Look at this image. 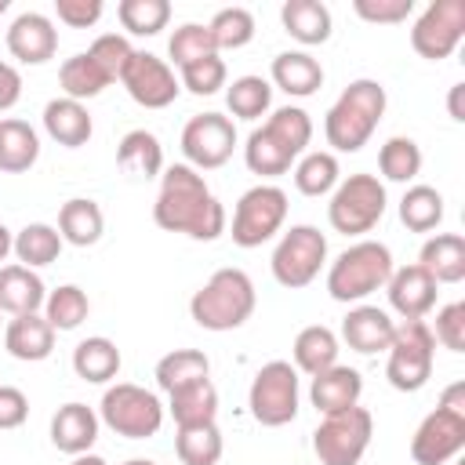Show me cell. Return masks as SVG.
I'll list each match as a JSON object with an SVG mask.
<instances>
[{"label":"cell","instance_id":"cell-1","mask_svg":"<svg viewBox=\"0 0 465 465\" xmlns=\"http://www.w3.org/2000/svg\"><path fill=\"white\" fill-rule=\"evenodd\" d=\"M153 218L167 232H185L193 240H218L225 232V207L207 189L203 174L189 163H171L160 174V193L153 203Z\"/></svg>","mask_w":465,"mask_h":465},{"label":"cell","instance_id":"cell-2","mask_svg":"<svg viewBox=\"0 0 465 465\" xmlns=\"http://www.w3.org/2000/svg\"><path fill=\"white\" fill-rule=\"evenodd\" d=\"M312 138V120L302 105H280L272 109V116L254 127L247 134V145H243V163L262 174V178H276V174H287L291 163L305 153Z\"/></svg>","mask_w":465,"mask_h":465},{"label":"cell","instance_id":"cell-3","mask_svg":"<svg viewBox=\"0 0 465 465\" xmlns=\"http://www.w3.org/2000/svg\"><path fill=\"white\" fill-rule=\"evenodd\" d=\"M385 87L378 80H352L323 116V134L334 153H360L385 116Z\"/></svg>","mask_w":465,"mask_h":465},{"label":"cell","instance_id":"cell-4","mask_svg":"<svg viewBox=\"0 0 465 465\" xmlns=\"http://www.w3.org/2000/svg\"><path fill=\"white\" fill-rule=\"evenodd\" d=\"M258 305L254 283L243 269H218L193 298H189V316L203 331H236L251 320Z\"/></svg>","mask_w":465,"mask_h":465},{"label":"cell","instance_id":"cell-5","mask_svg":"<svg viewBox=\"0 0 465 465\" xmlns=\"http://www.w3.org/2000/svg\"><path fill=\"white\" fill-rule=\"evenodd\" d=\"M392 251L378 240H356L352 247H345L331 269H327V294L334 302H363L367 294L381 291L392 276Z\"/></svg>","mask_w":465,"mask_h":465},{"label":"cell","instance_id":"cell-6","mask_svg":"<svg viewBox=\"0 0 465 465\" xmlns=\"http://www.w3.org/2000/svg\"><path fill=\"white\" fill-rule=\"evenodd\" d=\"M385 182L378 174H349L334 185L331 193V203H327V222L334 232H345V236H363L371 232L381 214H385Z\"/></svg>","mask_w":465,"mask_h":465},{"label":"cell","instance_id":"cell-7","mask_svg":"<svg viewBox=\"0 0 465 465\" xmlns=\"http://www.w3.org/2000/svg\"><path fill=\"white\" fill-rule=\"evenodd\" d=\"M389 363L385 378L396 392H418L432 378V360H436V338L425 320H400L389 341Z\"/></svg>","mask_w":465,"mask_h":465},{"label":"cell","instance_id":"cell-8","mask_svg":"<svg viewBox=\"0 0 465 465\" xmlns=\"http://www.w3.org/2000/svg\"><path fill=\"white\" fill-rule=\"evenodd\" d=\"M98 421H105L116 436L127 440H149L163 425V403L156 392L134 385V381H116L102 392L98 403Z\"/></svg>","mask_w":465,"mask_h":465},{"label":"cell","instance_id":"cell-9","mask_svg":"<svg viewBox=\"0 0 465 465\" xmlns=\"http://www.w3.org/2000/svg\"><path fill=\"white\" fill-rule=\"evenodd\" d=\"M374 436V418L367 407H345L334 414H323V421L312 432V450L320 465H360Z\"/></svg>","mask_w":465,"mask_h":465},{"label":"cell","instance_id":"cell-10","mask_svg":"<svg viewBox=\"0 0 465 465\" xmlns=\"http://www.w3.org/2000/svg\"><path fill=\"white\" fill-rule=\"evenodd\" d=\"M298 371L294 363L287 360H269L254 381H251V392H247V407H251V418L265 429H280L287 421L298 418Z\"/></svg>","mask_w":465,"mask_h":465},{"label":"cell","instance_id":"cell-11","mask_svg":"<svg viewBox=\"0 0 465 465\" xmlns=\"http://www.w3.org/2000/svg\"><path fill=\"white\" fill-rule=\"evenodd\" d=\"M327 262V236L316 225H291L272 251V276L280 287H309Z\"/></svg>","mask_w":465,"mask_h":465},{"label":"cell","instance_id":"cell-12","mask_svg":"<svg viewBox=\"0 0 465 465\" xmlns=\"http://www.w3.org/2000/svg\"><path fill=\"white\" fill-rule=\"evenodd\" d=\"M287 218V193L280 185H254L236 200L232 211V243L236 247H262L280 232Z\"/></svg>","mask_w":465,"mask_h":465},{"label":"cell","instance_id":"cell-13","mask_svg":"<svg viewBox=\"0 0 465 465\" xmlns=\"http://www.w3.org/2000/svg\"><path fill=\"white\" fill-rule=\"evenodd\" d=\"M465 36V0H432L411 25V47L429 58H450Z\"/></svg>","mask_w":465,"mask_h":465},{"label":"cell","instance_id":"cell-14","mask_svg":"<svg viewBox=\"0 0 465 465\" xmlns=\"http://www.w3.org/2000/svg\"><path fill=\"white\" fill-rule=\"evenodd\" d=\"M465 447V407H443L429 411L421 425L411 436V458L414 465H447Z\"/></svg>","mask_w":465,"mask_h":465},{"label":"cell","instance_id":"cell-15","mask_svg":"<svg viewBox=\"0 0 465 465\" xmlns=\"http://www.w3.org/2000/svg\"><path fill=\"white\" fill-rule=\"evenodd\" d=\"M236 149V127L222 113H200L182 127V153L193 171L222 167Z\"/></svg>","mask_w":465,"mask_h":465},{"label":"cell","instance_id":"cell-16","mask_svg":"<svg viewBox=\"0 0 465 465\" xmlns=\"http://www.w3.org/2000/svg\"><path fill=\"white\" fill-rule=\"evenodd\" d=\"M120 84H124L127 94H131L138 105H145V109H167V105L178 98V91H182V84H178L171 62L156 58L153 51H134L131 62H127L124 73H120Z\"/></svg>","mask_w":465,"mask_h":465},{"label":"cell","instance_id":"cell-17","mask_svg":"<svg viewBox=\"0 0 465 465\" xmlns=\"http://www.w3.org/2000/svg\"><path fill=\"white\" fill-rule=\"evenodd\" d=\"M385 291H389V305H392V312H400V320H425L436 305L440 283L414 262V265L392 269Z\"/></svg>","mask_w":465,"mask_h":465},{"label":"cell","instance_id":"cell-18","mask_svg":"<svg viewBox=\"0 0 465 465\" xmlns=\"http://www.w3.org/2000/svg\"><path fill=\"white\" fill-rule=\"evenodd\" d=\"M7 51L25 65H44L58 51V29L40 11H22L7 25Z\"/></svg>","mask_w":465,"mask_h":465},{"label":"cell","instance_id":"cell-19","mask_svg":"<svg viewBox=\"0 0 465 465\" xmlns=\"http://www.w3.org/2000/svg\"><path fill=\"white\" fill-rule=\"evenodd\" d=\"M98 414H94V407H87V403H62L58 411H54V418H51V443L62 450V454H69V458H76V454H87L91 447H94V440H98Z\"/></svg>","mask_w":465,"mask_h":465},{"label":"cell","instance_id":"cell-20","mask_svg":"<svg viewBox=\"0 0 465 465\" xmlns=\"http://www.w3.org/2000/svg\"><path fill=\"white\" fill-rule=\"evenodd\" d=\"M363 396V374L356 367H345V363H334L320 374H312V385H309V400L320 414H334V411H345V407H356Z\"/></svg>","mask_w":465,"mask_h":465},{"label":"cell","instance_id":"cell-21","mask_svg":"<svg viewBox=\"0 0 465 465\" xmlns=\"http://www.w3.org/2000/svg\"><path fill=\"white\" fill-rule=\"evenodd\" d=\"M392 331H396V320L378 309V305H356L349 309V316L341 320V338L349 349L371 356V352H385L389 341H392Z\"/></svg>","mask_w":465,"mask_h":465},{"label":"cell","instance_id":"cell-22","mask_svg":"<svg viewBox=\"0 0 465 465\" xmlns=\"http://www.w3.org/2000/svg\"><path fill=\"white\" fill-rule=\"evenodd\" d=\"M54 327L40 316V312H25V316H11L4 327V349L22 360V363H40L51 356L54 349Z\"/></svg>","mask_w":465,"mask_h":465},{"label":"cell","instance_id":"cell-23","mask_svg":"<svg viewBox=\"0 0 465 465\" xmlns=\"http://www.w3.org/2000/svg\"><path fill=\"white\" fill-rule=\"evenodd\" d=\"M44 131L51 134V142L65 145V149H80L91 142L94 134V124H91V113L84 102H73V98H51L44 105Z\"/></svg>","mask_w":465,"mask_h":465},{"label":"cell","instance_id":"cell-24","mask_svg":"<svg viewBox=\"0 0 465 465\" xmlns=\"http://www.w3.org/2000/svg\"><path fill=\"white\" fill-rule=\"evenodd\" d=\"M44 302H47V287L36 276V269L0 265V312L25 316V312H40Z\"/></svg>","mask_w":465,"mask_h":465},{"label":"cell","instance_id":"cell-25","mask_svg":"<svg viewBox=\"0 0 465 465\" xmlns=\"http://www.w3.org/2000/svg\"><path fill=\"white\" fill-rule=\"evenodd\" d=\"M269 73H272V84L291 98H309L323 87V65L309 51H280Z\"/></svg>","mask_w":465,"mask_h":465},{"label":"cell","instance_id":"cell-26","mask_svg":"<svg viewBox=\"0 0 465 465\" xmlns=\"http://www.w3.org/2000/svg\"><path fill=\"white\" fill-rule=\"evenodd\" d=\"M418 265L436 283H461L465 280V236L458 232H436L421 243Z\"/></svg>","mask_w":465,"mask_h":465},{"label":"cell","instance_id":"cell-27","mask_svg":"<svg viewBox=\"0 0 465 465\" xmlns=\"http://www.w3.org/2000/svg\"><path fill=\"white\" fill-rule=\"evenodd\" d=\"M280 22L283 33L294 36L298 44L312 47V44H327L331 40V7L320 0H287L280 7Z\"/></svg>","mask_w":465,"mask_h":465},{"label":"cell","instance_id":"cell-28","mask_svg":"<svg viewBox=\"0 0 465 465\" xmlns=\"http://www.w3.org/2000/svg\"><path fill=\"white\" fill-rule=\"evenodd\" d=\"M105 232V214L94 200L87 196H73L62 203L58 211V236L62 243H73V247H91L98 243Z\"/></svg>","mask_w":465,"mask_h":465},{"label":"cell","instance_id":"cell-29","mask_svg":"<svg viewBox=\"0 0 465 465\" xmlns=\"http://www.w3.org/2000/svg\"><path fill=\"white\" fill-rule=\"evenodd\" d=\"M116 163H120V171L131 174V178H156V174L163 171V145H160V138H156L153 131L134 127V131H127V134L120 138V145H116Z\"/></svg>","mask_w":465,"mask_h":465},{"label":"cell","instance_id":"cell-30","mask_svg":"<svg viewBox=\"0 0 465 465\" xmlns=\"http://www.w3.org/2000/svg\"><path fill=\"white\" fill-rule=\"evenodd\" d=\"M167 396H171L167 411H171V418H174L178 429L211 425V421L218 418V389H214L211 378L193 381V385H182V389H174V392H167Z\"/></svg>","mask_w":465,"mask_h":465},{"label":"cell","instance_id":"cell-31","mask_svg":"<svg viewBox=\"0 0 465 465\" xmlns=\"http://www.w3.org/2000/svg\"><path fill=\"white\" fill-rule=\"evenodd\" d=\"M36 160H40V138H36L33 124H25L18 116H4L0 120V171L22 174Z\"/></svg>","mask_w":465,"mask_h":465},{"label":"cell","instance_id":"cell-32","mask_svg":"<svg viewBox=\"0 0 465 465\" xmlns=\"http://www.w3.org/2000/svg\"><path fill=\"white\" fill-rule=\"evenodd\" d=\"M120 349L113 338L105 334H94V338H84L76 349H73V371L76 378L91 381V385H102V381H113L120 374Z\"/></svg>","mask_w":465,"mask_h":465},{"label":"cell","instance_id":"cell-33","mask_svg":"<svg viewBox=\"0 0 465 465\" xmlns=\"http://www.w3.org/2000/svg\"><path fill=\"white\" fill-rule=\"evenodd\" d=\"M291 356H294V371H305L312 378V374L338 363V334L323 323H309L298 331Z\"/></svg>","mask_w":465,"mask_h":465},{"label":"cell","instance_id":"cell-34","mask_svg":"<svg viewBox=\"0 0 465 465\" xmlns=\"http://www.w3.org/2000/svg\"><path fill=\"white\" fill-rule=\"evenodd\" d=\"M11 254H15L18 265H25V269H44V265L58 262V254H62V236H58V229L47 225V222H29V225H22V229L15 232Z\"/></svg>","mask_w":465,"mask_h":465},{"label":"cell","instance_id":"cell-35","mask_svg":"<svg viewBox=\"0 0 465 465\" xmlns=\"http://www.w3.org/2000/svg\"><path fill=\"white\" fill-rule=\"evenodd\" d=\"M153 378H156V385H160L163 392H174V389H182V385H193V381L211 378V360H207V352H200V349H174V352L160 356Z\"/></svg>","mask_w":465,"mask_h":465},{"label":"cell","instance_id":"cell-36","mask_svg":"<svg viewBox=\"0 0 465 465\" xmlns=\"http://www.w3.org/2000/svg\"><path fill=\"white\" fill-rule=\"evenodd\" d=\"M58 84H62L65 98L84 102V98H98L113 80L98 69V62H94L87 51H80V54H73V58L62 62V69H58Z\"/></svg>","mask_w":465,"mask_h":465},{"label":"cell","instance_id":"cell-37","mask_svg":"<svg viewBox=\"0 0 465 465\" xmlns=\"http://www.w3.org/2000/svg\"><path fill=\"white\" fill-rule=\"evenodd\" d=\"M338 182H341V167H338V156L327 149L305 153L294 167V189L302 196H327V193H334Z\"/></svg>","mask_w":465,"mask_h":465},{"label":"cell","instance_id":"cell-38","mask_svg":"<svg viewBox=\"0 0 465 465\" xmlns=\"http://www.w3.org/2000/svg\"><path fill=\"white\" fill-rule=\"evenodd\" d=\"M174 450H178V461H182V465H218V458H222V450H225L218 421L178 429Z\"/></svg>","mask_w":465,"mask_h":465},{"label":"cell","instance_id":"cell-39","mask_svg":"<svg viewBox=\"0 0 465 465\" xmlns=\"http://www.w3.org/2000/svg\"><path fill=\"white\" fill-rule=\"evenodd\" d=\"M400 222L411 232H432L443 222V196L432 185H411L400 200Z\"/></svg>","mask_w":465,"mask_h":465},{"label":"cell","instance_id":"cell-40","mask_svg":"<svg viewBox=\"0 0 465 465\" xmlns=\"http://www.w3.org/2000/svg\"><path fill=\"white\" fill-rule=\"evenodd\" d=\"M225 105L240 120H258L272 105V84L262 80V76H251V73L247 76H236L229 84V91H225Z\"/></svg>","mask_w":465,"mask_h":465},{"label":"cell","instance_id":"cell-41","mask_svg":"<svg viewBox=\"0 0 465 465\" xmlns=\"http://www.w3.org/2000/svg\"><path fill=\"white\" fill-rule=\"evenodd\" d=\"M91 312V302L87 294L76 287V283H62L54 291H47V302H44V320L54 327V331H76Z\"/></svg>","mask_w":465,"mask_h":465},{"label":"cell","instance_id":"cell-42","mask_svg":"<svg viewBox=\"0 0 465 465\" xmlns=\"http://www.w3.org/2000/svg\"><path fill=\"white\" fill-rule=\"evenodd\" d=\"M378 171L385 182H411L421 171V149L414 138L407 134H392L381 149H378Z\"/></svg>","mask_w":465,"mask_h":465},{"label":"cell","instance_id":"cell-43","mask_svg":"<svg viewBox=\"0 0 465 465\" xmlns=\"http://www.w3.org/2000/svg\"><path fill=\"white\" fill-rule=\"evenodd\" d=\"M116 18L134 36H156L171 22V4L167 0H120Z\"/></svg>","mask_w":465,"mask_h":465},{"label":"cell","instance_id":"cell-44","mask_svg":"<svg viewBox=\"0 0 465 465\" xmlns=\"http://www.w3.org/2000/svg\"><path fill=\"white\" fill-rule=\"evenodd\" d=\"M167 54H171V65L185 69V65H193V62H200V58L218 54V44H214V36H211L207 25H200V22H185V25H178V29L171 33V40H167Z\"/></svg>","mask_w":465,"mask_h":465},{"label":"cell","instance_id":"cell-45","mask_svg":"<svg viewBox=\"0 0 465 465\" xmlns=\"http://www.w3.org/2000/svg\"><path fill=\"white\" fill-rule=\"evenodd\" d=\"M218 51H236L247 47L254 40V15L247 7H222L211 22H207Z\"/></svg>","mask_w":465,"mask_h":465},{"label":"cell","instance_id":"cell-46","mask_svg":"<svg viewBox=\"0 0 465 465\" xmlns=\"http://www.w3.org/2000/svg\"><path fill=\"white\" fill-rule=\"evenodd\" d=\"M87 54L98 62V69H102L109 80H120V73H124V65L131 62L134 47H131V40L120 36V33H102V36H94V44L87 47Z\"/></svg>","mask_w":465,"mask_h":465},{"label":"cell","instance_id":"cell-47","mask_svg":"<svg viewBox=\"0 0 465 465\" xmlns=\"http://www.w3.org/2000/svg\"><path fill=\"white\" fill-rule=\"evenodd\" d=\"M178 84H182L185 91L200 94V98H203V94H214V91H222V87H225V62H222L218 54L200 58V62H193V65H185V69H182Z\"/></svg>","mask_w":465,"mask_h":465},{"label":"cell","instance_id":"cell-48","mask_svg":"<svg viewBox=\"0 0 465 465\" xmlns=\"http://www.w3.org/2000/svg\"><path fill=\"white\" fill-rule=\"evenodd\" d=\"M432 338L450 349V352H465V302H450L436 312V327H429Z\"/></svg>","mask_w":465,"mask_h":465},{"label":"cell","instance_id":"cell-49","mask_svg":"<svg viewBox=\"0 0 465 465\" xmlns=\"http://www.w3.org/2000/svg\"><path fill=\"white\" fill-rule=\"evenodd\" d=\"M352 11L374 25H400L411 18L414 0H352Z\"/></svg>","mask_w":465,"mask_h":465},{"label":"cell","instance_id":"cell-50","mask_svg":"<svg viewBox=\"0 0 465 465\" xmlns=\"http://www.w3.org/2000/svg\"><path fill=\"white\" fill-rule=\"evenodd\" d=\"M102 0H54V15L58 22L73 25V29H87L102 18Z\"/></svg>","mask_w":465,"mask_h":465},{"label":"cell","instance_id":"cell-51","mask_svg":"<svg viewBox=\"0 0 465 465\" xmlns=\"http://www.w3.org/2000/svg\"><path fill=\"white\" fill-rule=\"evenodd\" d=\"M29 418V400L18 385H0V429H18Z\"/></svg>","mask_w":465,"mask_h":465},{"label":"cell","instance_id":"cell-52","mask_svg":"<svg viewBox=\"0 0 465 465\" xmlns=\"http://www.w3.org/2000/svg\"><path fill=\"white\" fill-rule=\"evenodd\" d=\"M22 98V76L11 62H0V113Z\"/></svg>","mask_w":465,"mask_h":465},{"label":"cell","instance_id":"cell-53","mask_svg":"<svg viewBox=\"0 0 465 465\" xmlns=\"http://www.w3.org/2000/svg\"><path fill=\"white\" fill-rule=\"evenodd\" d=\"M461 91H465V84H454V87H450V116H454L458 124L465 120V113H461Z\"/></svg>","mask_w":465,"mask_h":465},{"label":"cell","instance_id":"cell-54","mask_svg":"<svg viewBox=\"0 0 465 465\" xmlns=\"http://www.w3.org/2000/svg\"><path fill=\"white\" fill-rule=\"evenodd\" d=\"M11 247H15V236H11V229H7V225H0V262L11 254Z\"/></svg>","mask_w":465,"mask_h":465},{"label":"cell","instance_id":"cell-55","mask_svg":"<svg viewBox=\"0 0 465 465\" xmlns=\"http://www.w3.org/2000/svg\"><path fill=\"white\" fill-rule=\"evenodd\" d=\"M69 465H109V461H105L102 454H91V450H87V454H76Z\"/></svg>","mask_w":465,"mask_h":465},{"label":"cell","instance_id":"cell-56","mask_svg":"<svg viewBox=\"0 0 465 465\" xmlns=\"http://www.w3.org/2000/svg\"><path fill=\"white\" fill-rule=\"evenodd\" d=\"M124 465H156V461H149V458H131V461H124Z\"/></svg>","mask_w":465,"mask_h":465},{"label":"cell","instance_id":"cell-57","mask_svg":"<svg viewBox=\"0 0 465 465\" xmlns=\"http://www.w3.org/2000/svg\"><path fill=\"white\" fill-rule=\"evenodd\" d=\"M7 7H11V0H0V15H4V11H7Z\"/></svg>","mask_w":465,"mask_h":465},{"label":"cell","instance_id":"cell-58","mask_svg":"<svg viewBox=\"0 0 465 465\" xmlns=\"http://www.w3.org/2000/svg\"><path fill=\"white\" fill-rule=\"evenodd\" d=\"M0 323H4V312H0Z\"/></svg>","mask_w":465,"mask_h":465}]
</instances>
